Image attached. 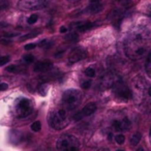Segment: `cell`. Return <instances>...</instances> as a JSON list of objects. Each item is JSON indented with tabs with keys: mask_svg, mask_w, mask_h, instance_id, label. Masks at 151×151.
Wrapping results in <instances>:
<instances>
[{
	"mask_svg": "<svg viewBox=\"0 0 151 151\" xmlns=\"http://www.w3.org/2000/svg\"><path fill=\"white\" fill-rule=\"evenodd\" d=\"M150 48V30L147 27H138L134 29L124 42L125 54L132 60H139L149 53Z\"/></svg>",
	"mask_w": 151,
	"mask_h": 151,
	"instance_id": "cell-1",
	"label": "cell"
},
{
	"mask_svg": "<svg viewBox=\"0 0 151 151\" xmlns=\"http://www.w3.org/2000/svg\"><path fill=\"white\" fill-rule=\"evenodd\" d=\"M49 124L52 128L56 130H61L65 128L69 124V115L68 111L64 108L55 110L52 112L49 118Z\"/></svg>",
	"mask_w": 151,
	"mask_h": 151,
	"instance_id": "cell-2",
	"label": "cell"
},
{
	"mask_svg": "<svg viewBox=\"0 0 151 151\" xmlns=\"http://www.w3.org/2000/svg\"><path fill=\"white\" fill-rule=\"evenodd\" d=\"M82 101V93L77 89H68L64 91L62 95V105L63 108L67 111H73L80 106Z\"/></svg>",
	"mask_w": 151,
	"mask_h": 151,
	"instance_id": "cell-3",
	"label": "cell"
},
{
	"mask_svg": "<svg viewBox=\"0 0 151 151\" xmlns=\"http://www.w3.org/2000/svg\"><path fill=\"white\" fill-rule=\"evenodd\" d=\"M56 148L58 151H79L80 142L73 134H62L57 140Z\"/></svg>",
	"mask_w": 151,
	"mask_h": 151,
	"instance_id": "cell-4",
	"label": "cell"
},
{
	"mask_svg": "<svg viewBox=\"0 0 151 151\" xmlns=\"http://www.w3.org/2000/svg\"><path fill=\"white\" fill-rule=\"evenodd\" d=\"M111 88L113 89L114 94H115V96L117 97V99H122V101H128L129 99H132V91L126 86L125 83L120 80V79H118V80L114 83Z\"/></svg>",
	"mask_w": 151,
	"mask_h": 151,
	"instance_id": "cell-5",
	"label": "cell"
},
{
	"mask_svg": "<svg viewBox=\"0 0 151 151\" xmlns=\"http://www.w3.org/2000/svg\"><path fill=\"white\" fill-rule=\"evenodd\" d=\"M32 112V105L29 99H20L16 105V114L19 118H25Z\"/></svg>",
	"mask_w": 151,
	"mask_h": 151,
	"instance_id": "cell-6",
	"label": "cell"
},
{
	"mask_svg": "<svg viewBox=\"0 0 151 151\" xmlns=\"http://www.w3.org/2000/svg\"><path fill=\"white\" fill-rule=\"evenodd\" d=\"M49 0H19L18 7L22 11H31L44 7Z\"/></svg>",
	"mask_w": 151,
	"mask_h": 151,
	"instance_id": "cell-7",
	"label": "cell"
},
{
	"mask_svg": "<svg viewBox=\"0 0 151 151\" xmlns=\"http://www.w3.org/2000/svg\"><path fill=\"white\" fill-rule=\"evenodd\" d=\"M87 58V51L82 48H75L68 55V62L70 64L77 63Z\"/></svg>",
	"mask_w": 151,
	"mask_h": 151,
	"instance_id": "cell-8",
	"label": "cell"
},
{
	"mask_svg": "<svg viewBox=\"0 0 151 151\" xmlns=\"http://www.w3.org/2000/svg\"><path fill=\"white\" fill-rule=\"evenodd\" d=\"M97 107H96V104L95 103H89L79 112L78 114H76L73 116V119L75 120H81L83 117H86V116H90L96 111Z\"/></svg>",
	"mask_w": 151,
	"mask_h": 151,
	"instance_id": "cell-9",
	"label": "cell"
},
{
	"mask_svg": "<svg viewBox=\"0 0 151 151\" xmlns=\"http://www.w3.org/2000/svg\"><path fill=\"white\" fill-rule=\"evenodd\" d=\"M52 61L50 60H42L37 62L35 65H34V71L36 73H46L49 69L52 68Z\"/></svg>",
	"mask_w": 151,
	"mask_h": 151,
	"instance_id": "cell-10",
	"label": "cell"
},
{
	"mask_svg": "<svg viewBox=\"0 0 151 151\" xmlns=\"http://www.w3.org/2000/svg\"><path fill=\"white\" fill-rule=\"evenodd\" d=\"M119 78H117V77H114V75L113 73H109V75H107L104 78V80H103V85L106 87V88H109V87H112L113 86V84L116 82V81L118 80Z\"/></svg>",
	"mask_w": 151,
	"mask_h": 151,
	"instance_id": "cell-11",
	"label": "cell"
},
{
	"mask_svg": "<svg viewBox=\"0 0 151 151\" xmlns=\"http://www.w3.org/2000/svg\"><path fill=\"white\" fill-rule=\"evenodd\" d=\"M92 27H93V24L87 22V23H79V25L77 26V29L81 32H84V31H87V30L91 29Z\"/></svg>",
	"mask_w": 151,
	"mask_h": 151,
	"instance_id": "cell-12",
	"label": "cell"
},
{
	"mask_svg": "<svg viewBox=\"0 0 151 151\" xmlns=\"http://www.w3.org/2000/svg\"><path fill=\"white\" fill-rule=\"evenodd\" d=\"M141 139H142L141 132H134L132 136V138H130V144H132V146H137V145L140 143Z\"/></svg>",
	"mask_w": 151,
	"mask_h": 151,
	"instance_id": "cell-13",
	"label": "cell"
},
{
	"mask_svg": "<svg viewBox=\"0 0 151 151\" xmlns=\"http://www.w3.org/2000/svg\"><path fill=\"white\" fill-rule=\"evenodd\" d=\"M145 70H146L148 76L151 75V54L150 53H148V55H147L146 62H145Z\"/></svg>",
	"mask_w": 151,
	"mask_h": 151,
	"instance_id": "cell-14",
	"label": "cell"
},
{
	"mask_svg": "<svg viewBox=\"0 0 151 151\" xmlns=\"http://www.w3.org/2000/svg\"><path fill=\"white\" fill-rule=\"evenodd\" d=\"M121 121V130H128L130 128V121L127 118H124Z\"/></svg>",
	"mask_w": 151,
	"mask_h": 151,
	"instance_id": "cell-15",
	"label": "cell"
},
{
	"mask_svg": "<svg viewBox=\"0 0 151 151\" xmlns=\"http://www.w3.org/2000/svg\"><path fill=\"white\" fill-rule=\"evenodd\" d=\"M101 9H103V6H101V3L99 4H90V6H89V11L92 14L99 13V11H101Z\"/></svg>",
	"mask_w": 151,
	"mask_h": 151,
	"instance_id": "cell-16",
	"label": "cell"
},
{
	"mask_svg": "<svg viewBox=\"0 0 151 151\" xmlns=\"http://www.w3.org/2000/svg\"><path fill=\"white\" fill-rule=\"evenodd\" d=\"M31 129H32V132H40V130L42 129V123H40V121L33 122V123L31 124Z\"/></svg>",
	"mask_w": 151,
	"mask_h": 151,
	"instance_id": "cell-17",
	"label": "cell"
},
{
	"mask_svg": "<svg viewBox=\"0 0 151 151\" xmlns=\"http://www.w3.org/2000/svg\"><path fill=\"white\" fill-rule=\"evenodd\" d=\"M85 75L89 78H93V77H95V69L93 67H87L85 69Z\"/></svg>",
	"mask_w": 151,
	"mask_h": 151,
	"instance_id": "cell-18",
	"label": "cell"
},
{
	"mask_svg": "<svg viewBox=\"0 0 151 151\" xmlns=\"http://www.w3.org/2000/svg\"><path fill=\"white\" fill-rule=\"evenodd\" d=\"M115 141L117 144L122 145V144H124V142H125V137H124V134H117V136H115Z\"/></svg>",
	"mask_w": 151,
	"mask_h": 151,
	"instance_id": "cell-19",
	"label": "cell"
},
{
	"mask_svg": "<svg viewBox=\"0 0 151 151\" xmlns=\"http://www.w3.org/2000/svg\"><path fill=\"white\" fill-rule=\"evenodd\" d=\"M6 71H11V73H19V71H21V68L20 67H18V65H11V66H7L6 67Z\"/></svg>",
	"mask_w": 151,
	"mask_h": 151,
	"instance_id": "cell-20",
	"label": "cell"
},
{
	"mask_svg": "<svg viewBox=\"0 0 151 151\" xmlns=\"http://www.w3.org/2000/svg\"><path fill=\"white\" fill-rule=\"evenodd\" d=\"M113 127L115 130L121 132V121H120V120H115V121H113Z\"/></svg>",
	"mask_w": 151,
	"mask_h": 151,
	"instance_id": "cell-21",
	"label": "cell"
},
{
	"mask_svg": "<svg viewBox=\"0 0 151 151\" xmlns=\"http://www.w3.org/2000/svg\"><path fill=\"white\" fill-rule=\"evenodd\" d=\"M38 20V16L37 15H31L27 20L28 24H35V22Z\"/></svg>",
	"mask_w": 151,
	"mask_h": 151,
	"instance_id": "cell-22",
	"label": "cell"
},
{
	"mask_svg": "<svg viewBox=\"0 0 151 151\" xmlns=\"http://www.w3.org/2000/svg\"><path fill=\"white\" fill-rule=\"evenodd\" d=\"M120 5H122L123 7H127L130 3V0H116Z\"/></svg>",
	"mask_w": 151,
	"mask_h": 151,
	"instance_id": "cell-23",
	"label": "cell"
},
{
	"mask_svg": "<svg viewBox=\"0 0 151 151\" xmlns=\"http://www.w3.org/2000/svg\"><path fill=\"white\" fill-rule=\"evenodd\" d=\"M24 61L27 63H31L34 61V57L32 56V55H25V56H24Z\"/></svg>",
	"mask_w": 151,
	"mask_h": 151,
	"instance_id": "cell-24",
	"label": "cell"
},
{
	"mask_svg": "<svg viewBox=\"0 0 151 151\" xmlns=\"http://www.w3.org/2000/svg\"><path fill=\"white\" fill-rule=\"evenodd\" d=\"M38 34V32H32V33H30V34H27V35H25V36H23V37L21 38V40H29V38H31V37H34V36H36Z\"/></svg>",
	"mask_w": 151,
	"mask_h": 151,
	"instance_id": "cell-25",
	"label": "cell"
},
{
	"mask_svg": "<svg viewBox=\"0 0 151 151\" xmlns=\"http://www.w3.org/2000/svg\"><path fill=\"white\" fill-rule=\"evenodd\" d=\"M90 86H91V82L90 81H84V82L82 83V85H81V87H82L83 89H89L90 88Z\"/></svg>",
	"mask_w": 151,
	"mask_h": 151,
	"instance_id": "cell-26",
	"label": "cell"
},
{
	"mask_svg": "<svg viewBox=\"0 0 151 151\" xmlns=\"http://www.w3.org/2000/svg\"><path fill=\"white\" fill-rule=\"evenodd\" d=\"M9 56L1 57V58H0V65L6 64V63H9Z\"/></svg>",
	"mask_w": 151,
	"mask_h": 151,
	"instance_id": "cell-27",
	"label": "cell"
},
{
	"mask_svg": "<svg viewBox=\"0 0 151 151\" xmlns=\"http://www.w3.org/2000/svg\"><path fill=\"white\" fill-rule=\"evenodd\" d=\"M67 40H76L77 38H78V35L76 33H71V34H69L68 36H67Z\"/></svg>",
	"mask_w": 151,
	"mask_h": 151,
	"instance_id": "cell-28",
	"label": "cell"
},
{
	"mask_svg": "<svg viewBox=\"0 0 151 151\" xmlns=\"http://www.w3.org/2000/svg\"><path fill=\"white\" fill-rule=\"evenodd\" d=\"M36 45L35 44H27L25 46V49L26 50H31V49H35Z\"/></svg>",
	"mask_w": 151,
	"mask_h": 151,
	"instance_id": "cell-29",
	"label": "cell"
},
{
	"mask_svg": "<svg viewBox=\"0 0 151 151\" xmlns=\"http://www.w3.org/2000/svg\"><path fill=\"white\" fill-rule=\"evenodd\" d=\"M7 88H9V86H7V84H5V83H1V84H0V90L1 91L6 90Z\"/></svg>",
	"mask_w": 151,
	"mask_h": 151,
	"instance_id": "cell-30",
	"label": "cell"
},
{
	"mask_svg": "<svg viewBox=\"0 0 151 151\" xmlns=\"http://www.w3.org/2000/svg\"><path fill=\"white\" fill-rule=\"evenodd\" d=\"M59 31H60L61 33H65V32H67V28L65 27V26H61L60 29H59Z\"/></svg>",
	"mask_w": 151,
	"mask_h": 151,
	"instance_id": "cell-31",
	"label": "cell"
},
{
	"mask_svg": "<svg viewBox=\"0 0 151 151\" xmlns=\"http://www.w3.org/2000/svg\"><path fill=\"white\" fill-rule=\"evenodd\" d=\"M91 4H99L101 2V0H90Z\"/></svg>",
	"mask_w": 151,
	"mask_h": 151,
	"instance_id": "cell-32",
	"label": "cell"
},
{
	"mask_svg": "<svg viewBox=\"0 0 151 151\" xmlns=\"http://www.w3.org/2000/svg\"><path fill=\"white\" fill-rule=\"evenodd\" d=\"M136 151H145V149L143 148V147H140V148H138V149H137Z\"/></svg>",
	"mask_w": 151,
	"mask_h": 151,
	"instance_id": "cell-33",
	"label": "cell"
},
{
	"mask_svg": "<svg viewBox=\"0 0 151 151\" xmlns=\"http://www.w3.org/2000/svg\"><path fill=\"white\" fill-rule=\"evenodd\" d=\"M97 151H110V150H108V149H106V148H103V149H99V150H97Z\"/></svg>",
	"mask_w": 151,
	"mask_h": 151,
	"instance_id": "cell-34",
	"label": "cell"
},
{
	"mask_svg": "<svg viewBox=\"0 0 151 151\" xmlns=\"http://www.w3.org/2000/svg\"><path fill=\"white\" fill-rule=\"evenodd\" d=\"M68 1H73V2H76V1H79V0H68Z\"/></svg>",
	"mask_w": 151,
	"mask_h": 151,
	"instance_id": "cell-35",
	"label": "cell"
},
{
	"mask_svg": "<svg viewBox=\"0 0 151 151\" xmlns=\"http://www.w3.org/2000/svg\"><path fill=\"white\" fill-rule=\"evenodd\" d=\"M116 151H124V150H122V149H118V150H116Z\"/></svg>",
	"mask_w": 151,
	"mask_h": 151,
	"instance_id": "cell-36",
	"label": "cell"
}]
</instances>
